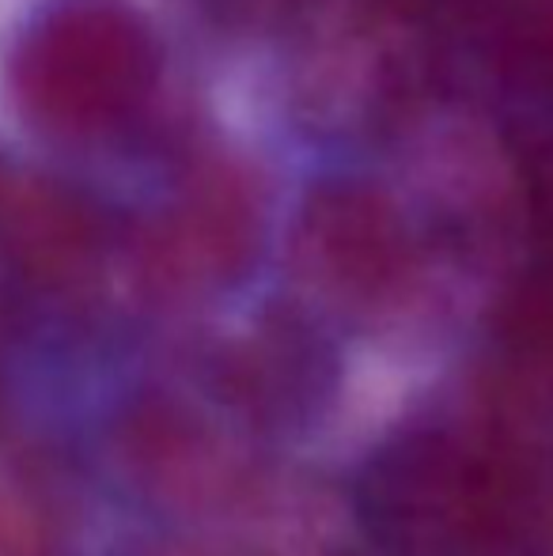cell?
Returning a JSON list of instances; mask_svg holds the SVG:
<instances>
[{
	"instance_id": "5",
	"label": "cell",
	"mask_w": 553,
	"mask_h": 556,
	"mask_svg": "<svg viewBox=\"0 0 553 556\" xmlns=\"http://www.w3.org/2000/svg\"><path fill=\"white\" fill-rule=\"evenodd\" d=\"M300 341L266 337L221 359L224 402L262 425H285L315 409L318 367Z\"/></svg>"
},
{
	"instance_id": "9",
	"label": "cell",
	"mask_w": 553,
	"mask_h": 556,
	"mask_svg": "<svg viewBox=\"0 0 553 556\" xmlns=\"http://www.w3.org/2000/svg\"><path fill=\"white\" fill-rule=\"evenodd\" d=\"M539 542H546V549L553 556V473H550L546 496H542V511H539Z\"/></svg>"
},
{
	"instance_id": "10",
	"label": "cell",
	"mask_w": 553,
	"mask_h": 556,
	"mask_svg": "<svg viewBox=\"0 0 553 556\" xmlns=\"http://www.w3.org/2000/svg\"><path fill=\"white\" fill-rule=\"evenodd\" d=\"M8 425V397H4V364H0V432Z\"/></svg>"
},
{
	"instance_id": "8",
	"label": "cell",
	"mask_w": 553,
	"mask_h": 556,
	"mask_svg": "<svg viewBox=\"0 0 553 556\" xmlns=\"http://www.w3.org/2000/svg\"><path fill=\"white\" fill-rule=\"evenodd\" d=\"M152 556H228V553L213 549V545H201V542H167Z\"/></svg>"
},
{
	"instance_id": "7",
	"label": "cell",
	"mask_w": 553,
	"mask_h": 556,
	"mask_svg": "<svg viewBox=\"0 0 553 556\" xmlns=\"http://www.w3.org/2000/svg\"><path fill=\"white\" fill-rule=\"evenodd\" d=\"M508 38L516 46L519 61L539 80L553 84V0H516Z\"/></svg>"
},
{
	"instance_id": "3",
	"label": "cell",
	"mask_w": 553,
	"mask_h": 556,
	"mask_svg": "<svg viewBox=\"0 0 553 556\" xmlns=\"http://www.w3.org/2000/svg\"><path fill=\"white\" fill-rule=\"evenodd\" d=\"M0 247L23 277L42 288H73L96 265V224L50 186L0 178Z\"/></svg>"
},
{
	"instance_id": "1",
	"label": "cell",
	"mask_w": 553,
	"mask_h": 556,
	"mask_svg": "<svg viewBox=\"0 0 553 556\" xmlns=\"http://www.w3.org/2000/svg\"><path fill=\"white\" fill-rule=\"evenodd\" d=\"M152 80L144 27L111 0H68L30 27L12 61L20 111L53 132L118 125Z\"/></svg>"
},
{
	"instance_id": "6",
	"label": "cell",
	"mask_w": 553,
	"mask_h": 556,
	"mask_svg": "<svg viewBox=\"0 0 553 556\" xmlns=\"http://www.w3.org/2000/svg\"><path fill=\"white\" fill-rule=\"evenodd\" d=\"M53 534L42 500L0 477V556H50Z\"/></svg>"
},
{
	"instance_id": "4",
	"label": "cell",
	"mask_w": 553,
	"mask_h": 556,
	"mask_svg": "<svg viewBox=\"0 0 553 556\" xmlns=\"http://www.w3.org/2000/svg\"><path fill=\"white\" fill-rule=\"evenodd\" d=\"M402 242L379 208L356 198H341L311 216L303 239V265L311 280L349 303L372 300L394 280Z\"/></svg>"
},
{
	"instance_id": "2",
	"label": "cell",
	"mask_w": 553,
	"mask_h": 556,
	"mask_svg": "<svg viewBox=\"0 0 553 556\" xmlns=\"http://www.w3.org/2000/svg\"><path fill=\"white\" fill-rule=\"evenodd\" d=\"M114 446L129 481L167 507H205L231 473L221 440L163 397L134 405L122 417Z\"/></svg>"
}]
</instances>
